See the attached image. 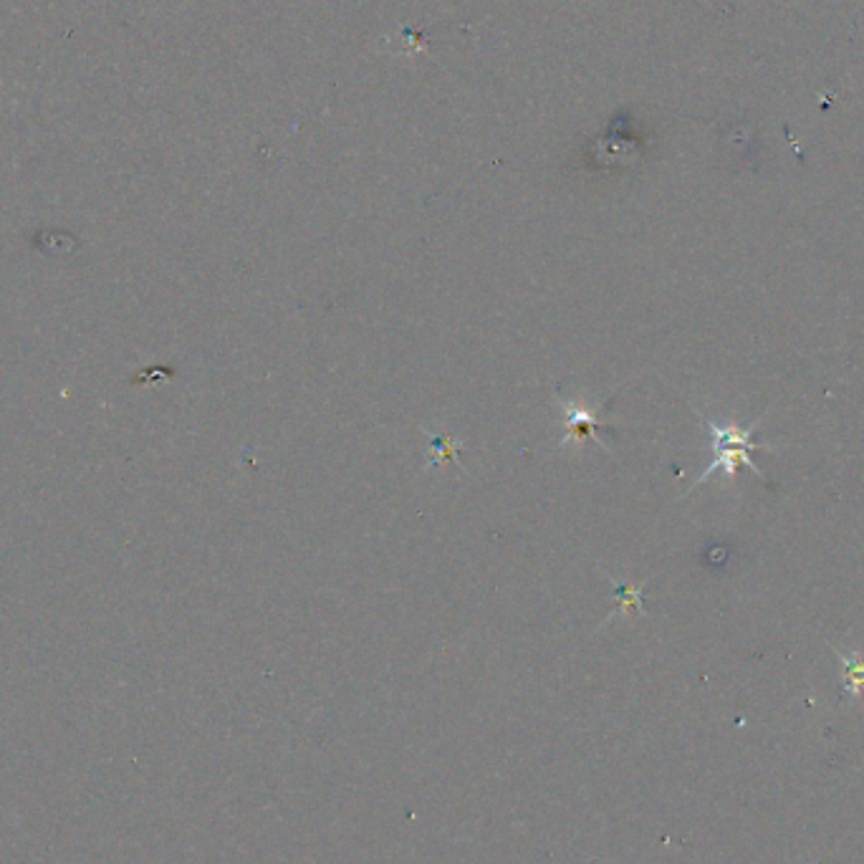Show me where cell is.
Masks as SVG:
<instances>
[{"mask_svg":"<svg viewBox=\"0 0 864 864\" xmlns=\"http://www.w3.org/2000/svg\"><path fill=\"white\" fill-rule=\"evenodd\" d=\"M698 417H700V422H703L705 430L710 432V440H713V463H710L708 468H705L703 473L698 475L693 491L698 486H703L705 480L713 478L718 470H723V475H726L728 480H736L738 465H746V468H751L753 473L758 475V478H763L761 468H758V465L753 463V458H751V453L766 448V445L753 443V430L758 427L761 417H758L756 422H751L748 427L733 425V422H728V425H715L713 420L703 417L700 412H698Z\"/></svg>","mask_w":864,"mask_h":864,"instance_id":"cell-1","label":"cell"},{"mask_svg":"<svg viewBox=\"0 0 864 864\" xmlns=\"http://www.w3.org/2000/svg\"><path fill=\"white\" fill-rule=\"evenodd\" d=\"M556 405L561 407V412H564L566 417V438L561 440L559 448H564V445H569L571 440H579V438H592L594 443L602 445L599 432H602L604 427H599L597 422L599 412L594 410V407H587L576 400H564V397H556Z\"/></svg>","mask_w":864,"mask_h":864,"instance_id":"cell-2","label":"cell"},{"mask_svg":"<svg viewBox=\"0 0 864 864\" xmlns=\"http://www.w3.org/2000/svg\"><path fill=\"white\" fill-rule=\"evenodd\" d=\"M617 599H619V609H624V607H635L637 604V609H640V602H642V584L640 587H630V589H622V587H617Z\"/></svg>","mask_w":864,"mask_h":864,"instance_id":"cell-5","label":"cell"},{"mask_svg":"<svg viewBox=\"0 0 864 864\" xmlns=\"http://www.w3.org/2000/svg\"><path fill=\"white\" fill-rule=\"evenodd\" d=\"M839 662H842V678H844V690L852 693L854 698L864 693V660L854 655H844L837 652Z\"/></svg>","mask_w":864,"mask_h":864,"instance_id":"cell-3","label":"cell"},{"mask_svg":"<svg viewBox=\"0 0 864 864\" xmlns=\"http://www.w3.org/2000/svg\"><path fill=\"white\" fill-rule=\"evenodd\" d=\"M460 445H463V443H460V440L435 438V440H432L430 460H427V465H430V463H440V458H450V460H455V458H458Z\"/></svg>","mask_w":864,"mask_h":864,"instance_id":"cell-4","label":"cell"}]
</instances>
